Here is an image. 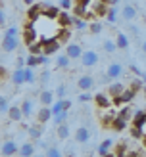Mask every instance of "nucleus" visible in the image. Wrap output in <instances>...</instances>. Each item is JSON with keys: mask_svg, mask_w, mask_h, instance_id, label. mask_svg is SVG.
I'll list each match as a JSON object with an SVG mask.
<instances>
[{"mask_svg": "<svg viewBox=\"0 0 146 157\" xmlns=\"http://www.w3.org/2000/svg\"><path fill=\"white\" fill-rule=\"evenodd\" d=\"M54 96H56V94H54L52 90H42L41 94H38V100H41L42 105H52L54 104Z\"/></svg>", "mask_w": 146, "mask_h": 157, "instance_id": "21", "label": "nucleus"}, {"mask_svg": "<svg viewBox=\"0 0 146 157\" xmlns=\"http://www.w3.org/2000/svg\"><path fill=\"white\" fill-rule=\"evenodd\" d=\"M117 115H119V117H123V119H127V121H133L135 111H133V107L125 105V107H121V109H119V113H117Z\"/></svg>", "mask_w": 146, "mask_h": 157, "instance_id": "30", "label": "nucleus"}, {"mask_svg": "<svg viewBox=\"0 0 146 157\" xmlns=\"http://www.w3.org/2000/svg\"><path fill=\"white\" fill-rule=\"evenodd\" d=\"M6 23V13H4V10H0V27H2Z\"/></svg>", "mask_w": 146, "mask_h": 157, "instance_id": "52", "label": "nucleus"}, {"mask_svg": "<svg viewBox=\"0 0 146 157\" xmlns=\"http://www.w3.org/2000/svg\"><path fill=\"white\" fill-rule=\"evenodd\" d=\"M104 50L108 52V54H113L115 50H117V44H115V40H112V38H108V40H104Z\"/></svg>", "mask_w": 146, "mask_h": 157, "instance_id": "37", "label": "nucleus"}, {"mask_svg": "<svg viewBox=\"0 0 146 157\" xmlns=\"http://www.w3.org/2000/svg\"><path fill=\"white\" fill-rule=\"evenodd\" d=\"M127 127H129V121L123 119V117H119V115H115V119H113V123H112V128L117 130V132H121V130H125Z\"/></svg>", "mask_w": 146, "mask_h": 157, "instance_id": "23", "label": "nucleus"}, {"mask_svg": "<svg viewBox=\"0 0 146 157\" xmlns=\"http://www.w3.org/2000/svg\"><path fill=\"white\" fill-rule=\"evenodd\" d=\"M58 96V100H64L65 98V94H67V88H65V84H60L58 88H56V92H54Z\"/></svg>", "mask_w": 146, "mask_h": 157, "instance_id": "43", "label": "nucleus"}, {"mask_svg": "<svg viewBox=\"0 0 146 157\" xmlns=\"http://www.w3.org/2000/svg\"><path fill=\"white\" fill-rule=\"evenodd\" d=\"M64 100H65V98H64ZM64 100H58V101H54V104L50 105L52 115H56V113H60V111H65V107H64Z\"/></svg>", "mask_w": 146, "mask_h": 157, "instance_id": "39", "label": "nucleus"}, {"mask_svg": "<svg viewBox=\"0 0 146 157\" xmlns=\"http://www.w3.org/2000/svg\"><path fill=\"white\" fill-rule=\"evenodd\" d=\"M92 2V0H77V4H79L81 8H85V10H87V8H89V4Z\"/></svg>", "mask_w": 146, "mask_h": 157, "instance_id": "50", "label": "nucleus"}, {"mask_svg": "<svg viewBox=\"0 0 146 157\" xmlns=\"http://www.w3.org/2000/svg\"><path fill=\"white\" fill-rule=\"evenodd\" d=\"M25 65H27V67H38V65H41V58H38V56H33V54H29V56L25 58Z\"/></svg>", "mask_w": 146, "mask_h": 157, "instance_id": "32", "label": "nucleus"}, {"mask_svg": "<svg viewBox=\"0 0 146 157\" xmlns=\"http://www.w3.org/2000/svg\"><path fill=\"white\" fill-rule=\"evenodd\" d=\"M41 42H42V54H46V56H52V54H56V52L61 48V42L58 40L56 36L41 38Z\"/></svg>", "mask_w": 146, "mask_h": 157, "instance_id": "1", "label": "nucleus"}, {"mask_svg": "<svg viewBox=\"0 0 146 157\" xmlns=\"http://www.w3.org/2000/svg\"><path fill=\"white\" fill-rule=\"evenodd\" d=\"M125 157H144V153H140V151H129Z\"/></svg>", "mask_w": 146, "mask_h": 157, "instance_id": "51", "label": "nucleus"}, {"mask_svg": "<svg viewBox=\"0 0 146 157\" xmlns=\"http://www.w3.org/2000/svg\"><path fill=\"white\" fill-rule=\"evenodd\" d=\"M115 44H117L119 50H127L129 48V36L123 33V31H117V35H115Z\"/></svg>", "mask_w": 146, "mask_h": 157, "instance_id": "18", "label": "nucleus"}, {"mask_svg": "<svg viewBox=\"0 0 146 157\" xmlns=\"http://www.w3.org/2000/svg\"><path fill=\"white\" fill-rule=\"evenodd\" d=\"M27 132H29L31 140H41V136H42V128L38 127V124H31V127L27 128Z\"/></svg>", "mask_w": 146, "mask_h": 157, "instance_id": "28", "label": "nucleus"}, {"mask_svg": "<svg viewBox=\"0 0 146 157\" xmlns=\"http://www.w3.org/2000/svg\"><path fill=\"white\" fill-rule=\"evenodd\" d=\"M18 153H19V147H18V144H15L14 140H6V142L0 146V155L2 157H14Z\"/></svg>", "mask_w": 146, "mask_h": 157, "instance_id": "3", "label": "nucleus"}, {"mask_svg": "<svg viewBox=\"0 0 146 157\" xmlns=\"http://www.w3.org/2000/svg\"><path fill=\"white\" fill-rule=\"evenodd\" d=\"M94 104L98 109H108L112 104V98H108V94H94Z\"/></svg>", "mask_w": 146, "mask_h": 157, "instance_id": "16", "label": "nucleus"}, {"mask_svg": "<svg viewBox=\"0 0 146 157\" xmlns=\"http://www.w3.org/2000/svg\"><path fill=\"white\" fill-rule=\"evenodd\" d=\"M52 109H50V105H42L41 109L37 111V121H38V124H46L50 119H52Z\"/></svg>", "mask_w": 146, "mask_h": 157, "instance_id": "8", "label": "nucleus"}, {"mask_svg": "<svg viewBox=\"0 0 146 157\" xmlns=\"http://www.w3.org/2000/svg\"><path fill=\"white\" fill-rule=\"evenodd\" d=\"M123 75V65L119 63V61H113V63L108 65L106 69V77L110 78V81H113V78H119Z\"/></svg>", "mask_w": 146, "mask_h": 157, "instance_id": "5", "label": "nucleus"}, {"mask_svg": "<svg viewBox=\"0 0 146 157\" xmlns=\"http://www.w3.org/2000/svg\"><path fill=\"white\" fill-rule=\"evenodd\" d=\"M14 36H19V31H18V27H10V29H6L4 38H14Z\"/></svg>", "mask_w": 146, "mask_h": 157, "instance_id": "44", "label": "nucleus"}, {"mask_svg": "<svg viewBox=\"0 0 146 157\" xmlns=\"http://www.w3.org/2000/svg\"><path fill=\"white\" fill-rule=\"evenodd\" d=\"M12 82H14V84H18V86L25 82V67H23V69L18 67V69H15V71L12 73Z\"/></svg>", "mask_w": 146, "mask_h": 157, "instance_id": "24", "label": "nucleus"}, {"mask_svg": "<svg viewBox=\"0 0 146 157\" xmlns=\"http://www.w3.org/2000/svg\"><path fill=\"white\" fill-rule=\"evenodd\" d=\"M60 12H61V8H60V6L42 4V17H48V19H58Z\"/></svg>", "mask_w": 146, "mask_h": 157, "instance_id": "9", "label": "nucleus"}, {"mask_svg": "<svg viewBox=\"0 0 146 157\" xmlns=\"http://www.w3.org/2000/svg\"><path fill=\"white\" fill-rule=\"evenodd\" d=\"M121 13H123V17H125V21H135L136 15H138V10H136L135 4H125Z\"/></svg>", "mask_w": 146, "mask_h": 157, "instance_id": "12", "label": "nucleus"}, {"mask_svg": "<svg viewBox=\"0 0 146 157\" xmlns=\"http://www.w3.org/2000/svg\"><path fill=\"white\" fill-rule=\"evenodd\" d=\"M56 21H58V25H60V27H71V25H73V15H69L65 10H61Z\"/></svg>", "mask_w": 146, "mask_h": 157, "instance_id": "17", "label": "nucleus"}, {"mask_svg": "<svg viewBox=\"0 0 146 157\" xmlns=\"http://www.w3.org/2000/svg\"><path fill=\"white\" fill-rule=\"evenodd\" d=\"M8 119H10L12 123H19L23 119L21 105H10V109H8Z\"/></svg>", "mask_w": 146, "mask_h": 157, "instance_id": "15", "label": "nucleus"}, {"mask_svg": "<svg viewBox=\"0 0 146 157\" xmlns=\"http://www.w3.org/2000/svg\"><path fill=\"white\" fill-rule=\"evenodd\" d=\"M89 31H90V35H100V33H102V23H100V21H90L89 23Z\"/></svg>", "mask_w": 146, "mask_h": 157, "instance_id": "33", "label": "nucleus"}, {"mask_svg": "<svg viewBox=\"0 0 146 157\" xmlns=\"http://www.w3.org/2000/svg\"><path fill=\"white\" fill-rule=\"evenodd\" d=\"M19 157H33L35 155V146L31 144V142H25V144H21L19 146Z\"/></svg>", "mask_w": 146, "mask_h": 157, "instance_id": "22", "label": "nucleus"}, {"mask_svg": "<svg viewBox=\"0 0 146 157\" xmlns=\"http://www.w3.org/2000/svg\"><path fill=\"white\" fill-rule=\"evenodd\" d=\"M123 90H125V84H123V82H112L110 86H108V96L115 98V96H119Z\"/></svg>", "mask_w": 146, "mask_h": 157, "instance_id": "20", "label": "nucleus"}, {"mask_svg": "<svg viewBox=\"0 0 146 157\" xmlns=\"http://www.w3.org/2000/svg\"><path fill=\"white\" fill-rule=\"evenodd\" d=\"M23 2H25L27 6H33V4H35V0H23Z\"/></svg>", "mask_w": 146, "mask_h": 157, "instance_id": "54", "label": "nucleus"}, {"mask_svg": "<svg viewBox=\"0 0 146 157\" xmlns=\"http://www.w3.org/2000/svg\"><path fill=\"white\" fill-rule=\"evenodd\" d=\"M144 123H146V111H144V109H136L135 115H133V121H131V127L142 128Z\"/></svg>", "mask_w": 146, "mask_h": 157, "instance_id": "11", "label": "nucleus"}, {"mask_svg": "<svg viewBox=\"0 0 146 157\" xmlns=\"http://www.w3.org/2000/svg\"><path fill=\"white\" fill-rule=\"evenodd\" d=\"M112 147H113V140L106 138L104 142L98 146V155H100V157H106L108 153H112Z\"/></svg>", "mask_w": 146, "mask_h": 157, "instance_id": "19", "label": "nucleus"}, {"mask_svg": "<svg viewBox=\"0 0 146 157\" xmlns=\"http://www.w3.org/2000/svg\"><path fill=\"white\" fill-rule=\"evenodd\" d=\"M135 96H136V92L133 90V88H125L119 96H115V98H112L113 100V105H123V104H129V101H133L135 100Z\"/></svg>", "mask_w": 146, "mask_h": 157, "instance_id": "2", "label": "nucleus"}, {"mask_svg": "<svg viewBox=\"0 0 146 157\" xmlns=\"http://www.w3.org/2000/svg\"><path fill=\"white\" fill-rule=\"evenodd\" d=\"M8 109H10V101L6 96H0V115H8Z\"/></svg>", "mask_w": 146, "mask_h": 157, "instance_id": "40", "label": "nucleus"}, {"mask_svg": "<svg viewBox=\"0 0 146 157\" xmlns=\"http://www.w3.org/2000/svg\"><path fill=\"white\" fill-rule=\"evenodd\" d=\"M98 54L94 52V50H85L83 52V56H81V65H85V67H94L96 63H98Z\"/></svg>", "mask_w": 146, "mask_h": 157, "instance_id": "4", "label": "nucleus"}, {"mask_svg": "<svg viewBox=\"0 0 146 157\" xmlns=\"http://www.w3.org/2000/svg\"><path fill=\"white\" fill-rule=\"evenodd\" d=\"M90 128L89 127H85V124H81V127H77L75 130V140H77V144H85V142H89L90 140Z\"/></svg>", "mask_w": 146, "mask_h": 157, "instance_id": "6", "label": "nucleus"}, {"mask_svg": "<svg viewBox=\"0 0 146 157\" xmlns=\"http://www.w3.org/2000/svg\"><path fill=\"white\" fill-rule=\"evenodd\" d=\"M106 19H108V23H115V21H117V10H115V6L108 8V12H106Z\"/></svg>", "mask_w": 146, "mask_h": 157, "instance_id": "36", "label": "nucleus"}, {"mask_svg": "<svg viewBox=\"0 0 146 157\" xmlns=\"http://www.w3.org/2000/svg\"><path fill=\"white\" fill-rule=\"evenodd\" d=\"M33 157H42V155H33Z\"/></svg>", "mask_w": 146, "mask_h": 157, "instance_id": "60", "label": "nucleus"}, {"mask_svg": "<svg viewBox=\"0 0 146 157\" xmlns=\"http://www.w3.org/2000/svg\"><path fill=\"white\" fill-rule=\"evenodd\" d=\"M92 86H94V77H90V75H83L77 78V88L83 90V92H89Z\"/></svg>", "mask_w": 146, "mask_h": 157, "instance_id": "7", "label": "nucleus"}, {"mask_svg": "<svg viewBox=\"0 0 146 157\" xmlns=\"http://www.w3.org/2000/svg\"><path fill=\"white\" fill-rule=\"evenodd\" d=\"M131 71H133L136 77H144V75H146V73H144V71H140V69H138L136 65H131Z\"/></svg>", "mask_w": 146, "mask_h": 157, "instance_id": "48", "label": "nucleus"}, {"mask_svg": "<svg viewBox=\"0 0 146 157\" xmlns=\"http://www.w3.org/2000/svg\"><path fill=\"white\" fill-rule=\"evenodd\" d=\"M142 84H144V82H140V78H133V81H131V86H129V88H133L135 92H138V90L142 88Z\"/></svg>", "mask_w": 146, "mask_h": 157, "instance_id": "45", "label": "nucleus"}, {"mask_svg": "<svg viewBox=\"0 0 146 157\" xmlns=\"http://www.w3.org/2000/svg\"><path fill=\"white\" fill-rule=\"evenodd\" d=\"M21 111H23V117H31V115H33V100H29V98L23 100Z\"/></svg>", "mask_w": 146, "mask_h": 157, "instance_id": "29", "label": "nucleus"}, {"mask_svg": "<svg viewBox=\"0 0 146 157\" xmlns=\"http://www.w3.org/2000/svg\"><path fill=\"white\" fill-rule=\"evenodd\" d=\"M56 38H58V40H60L61 44H67V40L71 38V29H69V27H60V31H58Z\"/></svg>", "mask_w": 146, "mask_h": 157, "instance_id": "25", "label": "nucleus"}, {"mask_svg": "<svg viewBox=\"0 0 146 157\" xmlns=\"http://www.w3.org/2000/svg\"><path fill=\"white\" fill-rule=\"evenodd\" d=\"M52 119H54V123H56V127L61 124V123H67V111H60V113L54 115Z\"/></svg>", "mask_w": 146, "mask_h": 157, "instance_id": "41", "label": "nucleus"}, {"mask_svg": "<svg viewBox=\"0 0 146 157\" xmlns=\"http://www.w3.org/2000/svg\"><path fill=\"white\" fill-rule=\"evenodd\" d=\"M69 61H71V58H69L67 54H60V56L56 58V67L58 69H67L69 67Z\"/></svg>", "mask_w": 146, "mask_h": 157, "instance_id": "27", "label": "nucleus"}, {"mask_svg": "<svg viewBox=\"0 0 146 157\" xmlns=\"http://www.w3.org/2000/svg\"><path fill=\"white\" fill-rule=\"evenodd\" d=\"M19 48V36L14 38H2V50L4 52H14Z\"/></svg>", "mask_w": 146, "mask_h": 157, "instance_id": "13", "label": "nucleus"}, {"mask_svg": "<svg viewBox=\"0 0 146 157\" xmlns=\"http://www.w3.org/2000/svg\"><path fill=\"white\" fill-rule=\"evenodd\" d=\"M142 50H144V54H146V40L142 42Z\"/></svg>", "mask_w": 146, "mask_h": 157, "instance_id": "56", "label": "nucleus"}, {"mask_svg": "<svg viewBox=\"0 0 146 157\" xmlns=\"http://www.w3.org/2000/svg\"><path fill=\"white\" fill-rule=\"evenodd\" d=\"M83 52H85V50L81 48L79 44H67V46H65V54H67L71 59H81Z\"/></svg>", "mask_w": 146, "mask_h": 157, "instance_id": "14", "label": "nucleus"}, {"mask_svg": "<svg viewBox=\"0 0 146 157\" xmlns=\"http://www.w3.org/2000/svg\"><path fill=\"white\" fill-rule=\"evenodd\" d=\"M33 69L35 67H25V82H29V84H35L37 82V75H35Z\"/></svg>", "mask_w": 146, "mask_h": 157, "instance_id": "34", "label": "nucleus"}, {"mask_svg": "<svg viewBox=\"0 0 146 157\" xmlns=\"http://www.w3.org/2000/svg\"><path fill=\"white\" fill-rule=\"evenodd\" d=\"M92 100H94V96H92V94H89V92L79 94V101H92Z\"/></svg>", "mask_w": 146, "mask_h": 157, "instance_id": "46", "label": "nucleus"}, {"mask_svg": "<svg viewBox=\"0 0 146 157\" xmlns=\"http://www.w3.org/2000/svg\"><path fill=\"white\" fill-rule=\"evenodd\" d=\"M42 17V4H33L27 10V19L29 21H38Z\"/></svg>", "mask_w": 146, "mask_h": 157, "instance_id": "10", "label": "nucleus"}, {"mask_svg": "<svg viewBox=\"0 0 146 157\" xmlns=\"http://www.w3.org/2000/svg\"><path fill=\"white\" fill-rule=\"evenodd\" d=\"M142 82H144V84H146V75H144V77H142Z\"/></svg>", "mask_w": 146, "mask_h": 157, "instance_id": "58", "label": "nucleus"}, {"mask_svg": "<svg viewBox=\"0 0 146 157\" xmlns=\"http://www.w3.org/2000/svg\"><path fill=\"white\" fill-rule=\"evenodd\" d=\"M119 4V0H110V6H117Z\"/></svg>", "mask_w": 146, "mask_h": 157, "instance_id": "55", "label": "nucleus"}, {"mask_svg": "<svg viewBox=\"0 0 146 157\" xmlns=\"http://www.w3.org/2000/svg\"><path fill=\"white\" fill-rule=\"evenodd\" d=\"M115 157H125L127 155V144L125 142H119L117 146H115Z\"/></svg>", "mask_w": 146, "mask_h": 157, "instance_id": "38", "label": "nucleus"}, {"mask_svg": "<svg viewBox=\"0 0 146 157\" xmlns=\"http://www.w3.org/2000/svg\"><path fill=\"white\" fill-rule=\"evenodd\" d=\"M48 81H50V71H44V73L41 75V82H42V84H46Z\"/></svg>", "mask_w": 146, "mask_h": 157, "instance_id": "49", "label": "nucleus"}, {"mask_svg": "<svg viewBox=\"0 0 146 157\" xmlns=\"http://www.w3.org/2000/svg\"><path fill=\"white\" fill-rule=\"evenodd\" d=\"M44 157H64V155H61L60 147L52 146V147H46V153H44Z\"/></svg>", "mask_w": 146, "mask_h": 157, "instance_id": "42", "label": "nucleus"}, {"mask_svg": "<svg viewBox=\"0 0 146 157\" xmlns=\"http://www.w3.org/2000/svg\"><path fill=\"white\" fill-rule=\"evenodd\" d=\"M142 90H144V98H146V84H144V88H142Z\"/></svg>", "mask_w": 146, "mask_h": 157, "instance_id": "59", "label": "nucleus"}, {"mask_svg": "<svg viewBox=\"0 0 146 157\" xmlns=\"http://www.w3.org/2000/svg\"><path fill=\"white\" fill-rule=\"evenodd\" d=\"M73 27L79 29V31H85V29H89V23H87L85 17H75L73 15Z\"/></svg>", "mask_w": 146, "mask_h": 157, "instance_id": "31", "label": "nucleus"}, {"mask_svg": "<svg viewBox=\"0 0 146 157\" xmlns=\"http://www.w3.org/2000/svg\"><path fill=\"white\" fill-rule=\"evenodd\" d=\"M29 54H33V56H41V54H42V42L38 40V42L29 44Z\"/></svg>", "mask_w": 146, "mask_h": 157, "instance_id": "35", "label": "nucleus"}, {"mask_svg": "<svg viewBox=\"0 0 146 157\" xmlns=\"http://www.w3.org/2000/svg\"><path fill=\"white\" fill-rule=\"evenodd\" d=\"M64 107H65V111H69V107H71V101H69V100H64Z\"/></svg>", "mask_w": 146, "mask_h": 157, "instance_id": "53", "label": "nucleus"}, {"mask_svg": "<svg viewBox=\"0 0 146 157\" xmlns=\"http://www.w3.org/2000/svg\"><path fill=\"white\" fill-rule=\"evenodd\" d=\"M60 8L61 10H69L71 8V0H60Z\"/></svg>", "mask_w": 146, "mask_h": 157, "instance_id": "47", "label": "nucleus"}, {"mask_svg": "<svg viewBox=\"0 0 146 157\" xmlns=\"http://www.w3.org/2000/svg\"><path fill=\"white\" fill-rule=\"evenodd\" d=\"M106 157H115V153H108V155H106Z\"/></svg>", "mask_w": 146, "mask_h": 157, "instance_id": "57", "label": "nucleus"}, {"mask_svg": "<svg viewBox=\"0 0 146 157\" xmlns=\"http://www.w3.org/2000/svg\"><path fill=\"white\" fill-rule=\"evenodd\" d=\"M56 134H58V138H60V140H67V138H69V124H67V123L58 124Z\"/></svg>", "mask_w": 146, "mask_h": 157, "instance_id": "26", "label": "nucleus"}]
</instances>
